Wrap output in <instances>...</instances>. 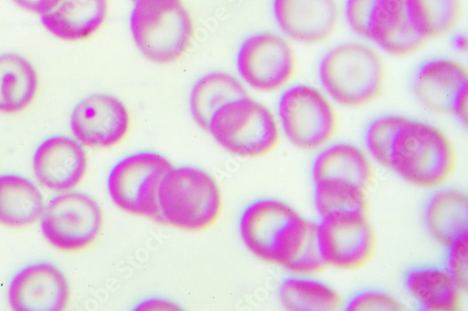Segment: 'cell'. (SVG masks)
<instances>
[{
  "instance_id": "obj_7",
  "label": "cell",
  "mask_w": 468,
  "mask_h": 311,
  "mask_svg": "<svg viewBox=\"0 0 468 311\" xmlns=\"http://www.w3.org/2000/svg\"><path fill=\"white\" fill-rule=\"evenodd\" d=\"M173 166L165 154L155 150L125 155L107 175L106 188L112 203L133 216L155 220L160 188Z\"/></svg>"
},
{
  "instance_id": "obj_14",
  "label": "cell",
  "mask_w": 468,
  "mask_h": 311,
  "mask_svg": "<svg viewBox=\"0 0 468 311\" xmlns=\"http://www.w3.org/2000/svg\"><path fill=\"white\" fill-rule=\"evenodd\" d=\"M32 170L37 182L47 190H75L88 174V153L73 137L53 135L36 148Z\"/></svg>"
},
{
  "instance_id": "obj_9",
  "label": "cell",
  "mask_w": 468,
  "mask_h": 311,
  "mask_svg": "<svg viewBox=\"0 0 468 311\" xmlns=\"http://www.w3.org/2000/svg\"><path fill=\"white\" fill-rule=\"evenodd\" d=\"M278 111L286 137L301 150H321L336 133L335 110L314 87L301 84L286 89L279 99Z\"/></svg>"
},
{
  "instance_id": "obj_27",
  "label": "cell",
  "mask_w": 468,
  "mask_h": 311,
  "mask_svg": "<svg viewBox=\"0 0 468 311\" xmlns=\"http://www.w3.org/2000/svg\"><path fill=\"white\" fill-rule=\"evenodd\" d=\"M314 202L322 218L340 213H368L367 191L345 182L324 181L314 183Z\"/></svg>"
},
{
  "instance_id": "obj_12",
  "label": "cell",
  "mask_w": 468,
  "mask_h": 311,
  "mask_svg": "<svg viewBox=\"0 0 468 311\" xmlns=\"http://www.w3.org/2000/svg\"><path fill=\"white\" fill-rule=\"evenodd\" d=\"M318 240L327 266L356 270L365 266L376 250L374 228L364 213H340L322 218Z\"/></svg>"
},
{
  "instance_id": "obj_26",
  "label": "cell",
  "mask_w": 468,
  "mask_h": 311,
  "mask_svg": "<svg viewBox=\"0 0 468 311\" xmlns=\"http://www.w3.org/2000/svg\"><path fill=\"white\" fill-rule=\"evenodd\" d=\"M407 16L426 40L449 34L462 15L461 0H405Z\"/></svg>"
},
{
  "instance_id": "obj_21",
  "label": "cell",
  "mask_w": 468,
  "mask_h": 311,
  "mask_svg": "<svg viewBox=\"0 0 468 311\" xmlns=\"http://www.w3.org/2000/svg\"><path fill=\"white\" fill-rule=\"evenodd\" d=\"M404 284L421 310L462 309L463 291L443 266H414L406 272Z\"/></svg>"
},
{
  "instance_id": "obj_8",
  "label": "cell",
  "mask_w": 468,
  "mask_h": 311,
  "mask_svg": "<svg viewBox=\"0 0 468 311\" xmlns=\"http://www.w3.org/2000/svg\"><path fill=\"white\" fill-rule=\"evenodd\" d=\"M44 238L67 254L82 253L100 239L104 215L100 203L88 192H58L46 204L41 216Z\"/></svg>"
},
{
  "instance_id": "obj_32",
  "label": "cell",
  "mask_w": 468,
  "mask_h": 311,
  "mask_svg": "<svg viewBox=\"0 0 468 311\" xmlns=\"http://www.w3.org/2000/svg\"><path fill=\"white\" fill-rule=\"evenodd\" d=\"M134 310H180V305L176 301L163 296H149L139 301Z\"/></svg>"
},
{
  "instance_id": "obj_31",
  "label": "cell",
  "mask_w": 468,
  "mask_h": 311,
  "mask_svg": "<svg viewBox=\"0 0 468 311\" xmlns=\"http://www.w3.org/2000/svg\"><path fill=\"white\" fill-rule=\"evenodd\" d=\"M468 238L447 249L445 268L463 292L468 285Z\"/></svg>"
},
{
  "instance_id": "obj_30",
  "label": "cell",
  "mask_w": 468,
  "mask_h": 311,
  "mask_svg": "<svg viewBox=\"0 0 468 311\" xmlns=\"http://www.w3.org/2000/svg\"><path fill=\"white\" fill-rule=\"evenodd\" d=\"M427 42L426 38L418 33L408 18L403 26L389 36L380 47L388 54L404 57L415 54Z\"/></svg>"
},
{
  "instance_id": "obj_19",
  "label": "cell",
  "mask_w": 468,
  "mask_h": 311,
  "mask_svg": "<svg viewBox=\"0 0 468 311\" xmlns=\"http://www.w3.org/2000/svg\"><path fill=\"white\" fill-rule=\"evenodd\" d=\"M348 26L379 47L408 20L405 0H346Z\"/></svg>"
},
{
  "instance_id": "obj_33",
  "label": "cell",
  "mask_w": 468,
  "mask_h": 311,
  "mask_svg": "<svg viewBox=\"0 0 468 311\" xmlns=\"http://www.w3.org/2000/svg\"><path fill=\"white\" fill-rule=\"evenodd\" d=\"M12 2L25 11L42 16L53 10L60 0H12Z\"/></svg>"
},
{
  "instance_id": "obj_20",
  "label": "cell",
  "mask_w": 468,
  "mask_h": 311,
  "mask_svg": "<svg viewBox=\"0 0 468 311\" xmlns=\"http://www.w3.org/2000/svg\"><path fill=\"white\" fill-rule=\"evenodd\" d=\"M423 219L427 230L446 249L468 238V198L457 189H441L428 199Z\"/></svg>"
},
{
  "instance_id": "obj_2",
  "label": "cell",
  "mask_w": 468,
  "mask_h": 311,
  "mask_svg": "<svg viewBox=\"0 0 468 311\" xmlns=\"http://www.w3.org/2000/svg\"><path fill=\"white\" fill-rule=\"evenodd\" d=\"M223 212V197L216 179L191 165L173 166L159 192L155 221L186 232L214 226Z\"/></svg>"
},
{
  "instance_id": "obj_24",
  "label": "cell",
  "mask_w": 468,
  "mask_h": 311,
  "mask_svg": "<svg viewBox=\"0 0 468 311\" xmlns=\"http://www.w3.org/2000/svg\"><path fill=\"white\" fill-rule=\"evenodd\" d=\"M38 90L33 64L17 53L0 54V112L16 114L27 109Z\"/></svg>"
},
{
  "instance_id": "obj_1",
  "label": "cell",
  "mask_w": 468,
  "mask_h": 311,
  "mask_svg": "<svg viewBox=\"0 0 468 311\" xmlns=\"http://www.w3.org/2000/svg\"><path fill=\"white\" fill-rule=\"evenodd\" d=\"M242 244L256 258L284 267L293 275L314 276L327 268L318 240V223L287 202L272 198L251 202L241 212Z\"/></svg>"
},
{
  "instance_id": "obj_22",
  "label": "cell",
  "mask_w": 468,
  "mask_h": 311,
  "mask_svg": "<svg viewBox=\"0 0 468 311\" xmlns=\"http://www.w3.org/2000/svg\"><path fill=\"white\" fill-rule=\"evenodd\" d=\"M45 198L32 180L16 173L0 174V224L25 228L41 219Z\"/></svg>"
},
{
  "instance_id": "obj_25",
  "label": "cell",
  "mask_w": 468,
  "mask_h": 311,
  "mask_svg": "<svg viewBox=\"0 0 468 311\" xmlns=\"http://www.w3.org/2000/svg\"><path fill=\"white\" fill-rule=\"evenodd\" d=\"M282 305L292 311H336L343 306L338 293L327 284L309 276H292L279 288Z\"/></svg>"
},
{
  "instance_id": "obj_34",
  "label": "cell",
  "mask_w": 468,
  "mask_h": 311,
  "mask_svg": "<svg viewBox=\"0 0 468 311\" xmlns=\"http://www.w3.org/2000/svg\"><path fill=\"white\" fill-rule=\"evenodd\" d=\"M456 45H457V47H459V48H464L466 46L465 36H458L456 38Z\"/></svg>"
},
{
  "instance_id": "obj_16",
  "label": "cell",
  "mask_w": 468,
  "mask_h": 311,
  "mask_svg": "<svg viewBox=\"0 0 468 311\" xmlns=\"http://www.w3.org/2000/svg\"><path fill=\"white\" fill-rule=\"evenodd\" d=\"M271 11L280 29L304 45L327 41L339 24L336 0H272Z\"/></svg>"
},
{
  "instance_id": "obj_17",
  "label": "cell",
  "mask_w": 468,
  "mask_h": 311,
  "mask_svg": "<svg viewBox=\"0 0 468 311\" xmlns=\"http://www.w3.org/2000/svg\"><path fill=\"white\" fill-rule=\"evenodd\" d=\"M311 174L314 183L333 181L367 191L375 179L374 168L367 153L348 142H336L323 148L312 164Z\"/></svg>"
},
{
  "instance_id": "obj_15",
  "label": "cell",
  "mask_w": 468,
  "mask_h": 311,
  "mask_svg": "<svg viewBox=\"0 0 468 311\" xmlns=\"http://www.w3.org/2000/svg\"><path fill=\"white\" fill-rule=\"evenodd\" d=\"M69 294L63 271L48 261L25 265L8 286L9 305L16 311H62L69 306Z\"/></svg>"
},
{
  "instance_id": "obj_4",
  "label": "cell",
  "mask_w": 468,
  "mask_h": 311,
  "mask_svg": "<svg viewBox=\"0 0 468 311\" xmlns=\"http://www.w3.org/2000/svg\"><path fill=\"white\" fill-rule=\"evenodd\" d=\"M130 29L139 52L158 65H170L183 58L195 36L193 19L181 0L134 4Z\"/></svg>"
},
{
  "instance_id": "obj_5",
  "label": "cell",
  "mask_w": 468,
  "mask_h": 311,
  "mask_svg": "<svg viewBox=\"0 0 468 311\" xmlns=\"http://www.w3.org/2000/svg\"><path fill=\"white\" fill-rule=\"evenodd\" d=\"M319 77L335 102L347 108H360L381 95L385 68L381 57L369 47L346 43L323 57Z\"/></svg>"
},
{
  "instance_id": "obj_11",
  "label": "cell",
  "mask_w": 468,
  "mask_h": 311,
  "mask_svg": "<svg viewBox=\"0 0 468 311\" xmlns=\"http://www.w3.org/2000/svg\"><path fill=\"white\" fill-rule=\"evenodd\" d=\"M73 138L85 148L109 150L120 146L132 129V115L120 98L93 93L73 107L69 115Z\"/></svg>"
},
{
  "instance_id": "obj_29",
  "label": "cell",
  "mask_w": 468,
  "mask_h": 311,
  "mask_svg": "<svg viewBox=\"0 0 468 311\" xmlns=\"http://www.w3.org/2000/svg\"><path fill=\"white\" fill-rule=\"evenodd\" d=\"M345 309L349 311H404L407 310V307L392 295L379 290L368 289L351 296L346 303Z\"/></svg>"
},
{
  "instance_id": "obj_23",
  "label": "cell",
  "mask_w": 468,
  "mask_h": 311,
  "mask_svg": "<svg viewBox=\"0 0 468 311\" xmlns=\"http://www.w3.org/2000/svg\"><path fill=\"white\" fill-rule=\"evenodd\" d=\"M247 88L238 77L221 70L202 75L188 95V109L197 125L207 131L212 115L230 100L247 96Z\"/></svg>"
},
{
  "instance_id": "obj_35",
  "label": "cell",
  "mask_w": 468,
  "mask_h": 311,
  "mask_svg": "<svg viewBox=\"0 0 468 311\" xmlns=\"http://www.w3.org/2000/svg\"><path fill=\"white\" fill-rule=\"evenodd\" d=\"M140 2H144V0H133L134 4H137V3H140Z\"/></svg>"
},
{
  "instance_id": "obj_10",
  "label": "cell",
  "mask_w": 468,
  "mask_h": 311,
  "mask_svg": "<svg viewBox=\"0 0 468 311\" xmlns=\"http://www.w3.org/2000/svg\"><path fill=\"white\" fill-rule=\"evenodd\" d=\"M241 80L251 89L276 92L285 88L296 70V57L291 45L276 33L262 31L244 38L237 54Z\"/></svg>"
},
{
  "instance_id": "obj_3",
  "label": "cell",
  "mask_w": 468,
  "mask_h": 311,
  "mask_svg": "<svg viewBox=\"0 0 468 311\" xmlns=\"http://www.w3.org/2000/svg\"><path fill=\"white\" fill-rule=\"evenodd\" d=\"M455 162V149L442 130L409 119L394 139L389 169L414 186L432 189L450 180Z\"/></svg>"
},
{
  "instance_id": "obj_18",
  "label": "cell",
  "mask_w": 468,
  "mask_h": 311,
  "mask_svg": "<svg viewBox=\"0 0 468 311\" xmlns=\"http://www.w3.org/2000/svg\"><path fill=\"white\" fill-rule=\"evenodd\" d=\"M108 15V0H60L41 16L46 29L59 40H89L103 26Z\"/></svg>"
},
{
  "instance_id": "obj_6",
  "label": "cell",
  "mask_w": 468,
  "mask_h": 311,
  "mask_svg": "<svg viewBox=\"0 0 468 311\" xmlns=\"http://www.w3.org/2000/svg\"><path fill=\"white\" fill-rule=\"evenodd\" d=\"M207 131L223 150L240 159L262 158L281 142L274 113L248 95L220 107L212 115Z\"/></svg>"
},
{
  "instance_id": "obj_28",
  "label": "cell",
  "mask_w": 468,
  "mask_h": 311,
  "mask_svg": "<svg viewBox=\"0 0 468 311\" xmlns=\"http://www.w3.org/2000/svg\"><path fill=\"white\" fill-rule=\"evenodd\" d=\"M409 118L398 114H385L372 120L365 134L367 147L375 161L389 169V158L394 139Z\"/></svg>"
},
{
  "instance_id": "obj_13",
  "label": "cell",
  "mask_w": 468,
  "mask_h": 311,
  "mask_svg": "<svg viewBox=\"0 0 468 311\" xmlns=\"http://www.w3.org/2000/svg\"><path fill=\"white\" fill-rule=\"evenodd\" d=\"M463 65L446 57L423 61L414 75L413 88L429 110L456 116L467 125L468 76Z\"/></svg>"
}]
</instances>
